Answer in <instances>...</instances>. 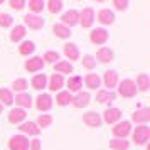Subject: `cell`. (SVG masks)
<instances>
[{"mask_svg": "<svg viewBox=\"0 0 150 150\" xmlns=\"http://www.w3.org/2000/svg\"><path fill=\"white\" fill-rule=\"evenodd\" d=\"M132 138H133L135 145H147V142H149V138H150V127H147V125L135 127L133 133H132Z\"/></svg>", "mask_w": 150, "mask_h": 150, "instance_id": "1", "label": "cell"}, {"mask_svg": "<svg viewBox=\"0 0 150 150\" xmlns=\"http://www.w3.org/2000/svg\"><path fill=\"white\" fill-rule=\"evenodd\" d=\"M118 95L123 98H133L137 95V86L133 79H123L118 83Z\"/></svg>", "mask_w": 150, "mask_h": 150, "instance_id": "2", "label": "cell"}, {"mask_svg": "<svg viewBox=\"0 0 150 150\" xmlns=\"http://www.w3.org/2000/svg\"><path fill=\"white\" fill-rule=\"evenodd\" d=\"M111 132H113V137L115 138H127V137L132 133V123L127 122V120H123V122H118L115 123V127L111 128Z\"/></svg>", "mask_w": 150, "mask_h": 150, "instance_id": "3", "label": "cell"}, {"mask_svg": "<svg viewBox=\"0 0 150 150\" xmlns=\"http://www.w3.org/2000/svg\"><path fill=\"white\" fill-rule=\"evenodd\" d=\"M108 30L103 27H98V29H93L91 32H89V41L93 42V44H96V46H103V44H106V41H108Z\"/></svg>", "mask_w": 150, "mask_h": 150, "instance_id": "4", "label": "cell"}, {"mask_svg": "<svg viewBox=\"0 0 150 150\" xmlns=\"http://www.w3.org/2000/svg\"><path fill=\"white\" fill-rule=\"evenodd\" d=\"M8 149L10 150H29V138L24 135H14L8 140Z\"/></svg>", "mask_w": 150, "mask_h": 150, "instance_id": "5", "label": "cell"}, {"mask_svg": "<svg viewBox=\"0 0 150 150\" xmlns=\"http://www.w3.org/2000/svg\"><path fill=\"white\" fill-rule=\"evenodd\" d=\"M93 22H95V10L91 7L83 8L81 12H79V24H81V27L89 29L93 25Z\"/></svg>", "mask_w": 150, "mask_h": 150, "instance_id": "6", "label": "cell"}, {"mask_svg": "<svg viewBox=\"0 0 150 150\" xmlns=\"http://www.w3.org/2000/svg\"><path fill=\"white\" fill-rule=\"evenodd\" d=\"M83 123L89 127V128H98V127H101V116L100 113H96V111H88V113H84L83 115Z\"/></svg>", "mask_w": 150, "mask_h": 150, "instance_id": "7", "label": "cell"}, {"mask_svg": "<svg viewBox=\"0 0 150 150\" xmlns=\"http://www.w3.org/2000/svg\"><path fill=\"white\" fill-rule=\"evenodd\" d=\"M24 27H29V29H34V30H39V29L44 27V19L39 17V15H34V14H27L24 17Z\"/></svg>", "mask_w": 150, "mask_h": 150, "instance_id": "8", "label": "cell"}, {"mask_svg": "<svg viewBox=\"0 0 150 150\" xmlns=\"http://www.w3.org/2000/svg\"><path fill=\"white\" fill-rule=\"evenodd\" d=\"M89 100H91L89 93L79 91V93H76V95L71 98V105H73L74 108H86V106L89 105Z\"/></svg>", "mask_w": 150, "mask_h": 150, "instance_id": "9", "label": "cell"}, {"mask_svg": "<svg viewBox=\"0 0 150 150\" xmlns=\"http://www.w3.org/2000/svg\"><path fill=\"white\" fill-rule=\"evenodd\" d=\"M61 24L69 29L73 27V25H78L79 24V12L78 10H68V12H64L61 17Z\"/></svg>", "mask_w": 150, "mask_h": 150, "instance_id": "10", "label": "cell"}, {"mask_svg": "<svg viewBox=\"0 0 150 150\" xmlns=\"http://www.w3.org/2000/svg\"><path fill=\"white\" fill-rule=\"evenodd\" d=\"M132 122L138 125H147L150 122V108H138L132 113Z\"/></svg>", "mask_w": 150, "mask_h": 150, "instance_id": "11", "label": "cell"}, {"mask_svg": "<svg viewBox=\"0 0 150 150\" xmlns=\"http://www.w3.org/2000/svg\"><path fill=\"white\" fill-rule=\"evenodd\" d=\"M35 108L39 110V111H49V110L52 108V98H51V95L41 93L35 98Z\"/></svg>", "mask_w": 150, "mask_h": 150, "instance_id": "12", "label": "cell"}, {"mask_svg": "<svg viewBox=\"0 0 150 150\" xmlns=\"http://www.w3.org/2000/svg\"><path fill=\"white\" fill-rule=\"evenodd\" d=\"M105 123L108 125H115L122 120V110L120 108H108L105 113H103V118H101Z\"/></svg>", "mask_w": 150, "mask_h": 150, "instance_id": "13", "label": "cell"}, {"mask_svg": "<svg viewBox=\"0 0 150 150\" xmlns=\"http://www.w3.org/2000/svg\"><path fill=\"white\" fill-rule=\"evenodd\" d=\"M44 64H46V62L42 61L41 56H32L30 59L25 61L24 68H25V71H29V73H37V71H41V69L44 68Z\"/></svg>", "mask_w": 150, "mask_h": 150, "instance_id": "14", "label": "cell"}, {"mask_svg": "<svg viewBox=\"0 0 150 150\" xmlns=\"http://www.w3.org/2000/svg\"><path fill=\"white\" fill-rule=\"evenodd\" d=\"M19 130H21V135L27 137V138L29 137L39 135V132H41V128L35 125V122H24V123H21Z\"/></svg>", "mask_w": 150, "mask_h": 150, "instance_id": "15", "label": "cell"}, {"mask_svg": "<svg viewBox=\"0 0 150 150\" xmlns=\"http://www.w3.org/2000/svg\"><path fill=\"white\" fill-rule=\"evenodd\" d=\"M25 118H27V113H25V110H22V108H14L8 111V122L12 123V125L24 123Z\"/></svg>", "mask_w": 150, "mask_h": 150, "instance_id": "16", "label": "cell"}, {"mask_svg": "<svg viewBox=\"0 0 150 150\" xmlns=\"http://www.w3.org/2000/svg\"><path fill=\"white\" fill-rule=\"evenodd\" d=\"M95 19H98V22L103 24V25H111V24L115 22V14H113L110 8H101Z\"/></svg>", "mask_w": 150, "mask_h": 150, "instance_id": "17", "label": "cell"}, {"mask_svg": "<svg viewBox=\"0 0 150 150\" xmlns=\"http://www.w3.org/2000/svg\"><path fill=\"white\" fill-rule=\"evenodd\" d=\"M103 83H105V86L108 91H113V88L118 86V74H116V71H106L105 76H103Z\"/></svg>", "mask_w": 150, "mask_h": 150, "instance_id": "18", "label": "cell"}, {"mask_svg": "<svg viewBox=\"0 0 150 150\" xmlns=\"http://www.w3.org/2000/svg\"><path fill=\"white\" fill-rule=\"evenodd\" d=\"M62 86H64V78L61 74L54 73L51 78H47V88L51 91H61Z\"/></svg>", "mask_w": 150, "mask_h": 150, "instance_id": "19", "label": "cell"}, {"mask_svg": "<svg viewBox=\"0 0 150 150\" xmlns=\"http://www.w3.org/2000/svg\"><path fill=\"white\" fill-rule=\"evenodd\" d=\"M62 51H64V56L68 57L69 61H78V59H79V49H78V46L73 44V42L64 44V49H62Z\"/></svg>", "mask_w": 150, "mask_h": 150, "instance_id": "20", "label": "cell"}, {"mask_svg": "<svg viewBox=\"0 0 150 150\" xmlns=\"http://www.w3.org/2000/svg\"><path fill=\"white\" fill-rule=\"evenodd\" d=\"M14 101L19 108L25 110V108H30V106H32V96L29 95V93H19V95L14 98Z\"/></svg>", "mask_w": 150, "mask_h": 150, "instance_id": "21", "label": "cell"}, {"mask_svg": "<svg viewBox=\"0 0 150 150\" xmlns=\"http://www.w3.org/2000/svg\"><path fill=\"white\" fill-rule=\"evenodd\" d=\"M113 57H115V54H113V51H111L110 47H100L98 52H96L95 59H98V61L103 62V64H106V62L113 61Z\"/></svg>", "mask_w": 150, "mask_h": 150, "instance_id": "22", "label": "cell"}, {"mask_svg": "<svg viewBox=\"0 0 150 150\" xmlns=\"http://www.w3.org/2000/svg\"><path fill=\"white\" fill-rule=\"evenodd\" d=\"M30 84H32V88H34V89L42 91L44 88H47V76L44 74V73H41V74H35L34 78H32Z\"/></svg>", "mask_w": 150, "mask_h": 150, "instance_id": "23", "label": "cell"}, {"mask_svg": "<svg viewBox=\"0 0 150 150\" xmlns=\"http://www.w3.org/2000/svg\"><path fill=\"white\" fill-rule=\"evenodd\" d=\"M135 86H137V91H149L150 88V78L149 74H145V73H142V74L137 76V81H135Z\"/></svg>", "mask_w": 150, "mask_h": 150, "instance_id": "24", "label": "cell"}, {"mask_svg": "<svg viewBox=\"0 0 150 150\" xmlns=\"http://www.w3.org/2000/svg\"><path fill=\"white\" fill-rule=\"evenodd\" d=\"M84 84H86L89 89H98L100 84H101V78L96 74V73H89V74L84 76Z\"/></svg>", "mask_w": 150, "mask_h": 150, "instance_id": "25", "label": "cell"}, {"mask_svg": "<svg viewBox=\"0 0 150 150\" xmlns=\"http://www.w3.org/2000/svg\"><path fill=\"white\" fill-rule=\"evenodd\" d=\"M52 32H54L56 37H59V39H69L71 37V29L66 27V25H62V24H54V27H52Z\"/></svg>", "mask_w": 150, "mask_h": 150, "instance_id": "26", "label": "cell"}, {"mask_svg": "<svg viewBox=\"0 0 150 150\" xmlns=\"http://www.w3.org/2000/svg\"><path fill=\"white\" fill-rule=\"evenodd\" d=\"M68 91H74V93H79L81 91V86H83V78L81 76H71L68 79Z\"/></svg>", "mask_w": 150, "mask_h": 150, "instance_id": "27", "label": "cell"}, {"mask_svg": "<svg viewBox=\"0 0 150 150\" xmlns=\"http://www.w3.org/2000/svg\"><path fill=\"white\" fill-rule=\"evenodd\" d=\"M54 73L57 74H69V73H73V64L68 61H57L54 64Z\"/></svg>", "mask_w": 150, "mask_h": 150, "instance_id": "28", "label": "cell"}, {"mask_svg": "<svg viewBox=\"0 0 150 150\" xmlns=\"http://www.w3.org/2000/svg\"><path fill=\"white\" fill-rule=\"evenodd\" d=\"M25 27L24 25H15L14 29H12V32H10V41L12 42H21L24 37H25Z\"/></svg>", "mask_w": 150, "mask_h": 150, "instance_id": "29", "label": "cell"}, {"mask_svg": "<svg viewBox=\"0 0 150 150\" xmlns=\"http://www.w3.org/2000/svg\"><path fill=\"white\" fill-rule=\"evenodd\" d=\"M116 98V95L113 91H108V89H100L98 93H96V100L100 103H108V101H113Z\"/></svg>", "mask_w": 150, "mask_h": 150, "instance_id": "30", "label": "cell"}, {"mask_svg": "<svg viewBox=\"0 0 150 150\" xmlns=\"http://www.w3.org/2000/svg\"><path fill=\"white\" fill-rule=\"evenodd\" d=\"M71 98H73V95L69 91H59L56 95V105L57 106H66V105L71 103Z\"/></svg>", "mask_w": 150, "mask_h": 150, "instance_id": "31", "label": "cell"}, {"mask_svg": "<svg viewBox=\"0 0 150 150\" xmlns=\"http://www.w3.org/2000/svg\"><path fill=\"white\" fill-rule=\"evenodd\" d=\"M25 5H29V8L32 10V14L37 15L39 12H42L46 8V2H42V0H29V2H25Z\"/></svg>", "mask_w": 150, "mask_h": 150, "instance_id": "32", "label": "cell"}, {"mask_svg": "<svg viewBox=\"0 0 150 150\" xmlns=\"http://www.w3.org/2000/svg\"><path fill=\"white\" fill-rule=\"evenodd\" d=\"M130 143L128 140H123V138H113L110 140V149L111 150H128Z\"/></svg>", "mask_w": 150, "mask_h": 150, "instance_id": "33", "label": "cell"}, {"mask_svg": "<svg viewBox=\"0 0 150 150\" xmlns=\"http://www.w3.org/2000/svg\"><path fill=\"white\" fill-rule=\"evenodd\" d=\"M0 103H2V105H12V103H14V95H12V89H8V88H0Z\"/></svg>", "mask_w": 150, "mask_h": 150, "instance_id": "34", "label": "cell"}, {"mask_svg": "<svg viewBox=\"0 0 150 150\" xmlns=\"http://www.w3.org/2000/svg\"><path fill=\"white\" fill-rule=\"evenodd\" d=\"M35 51V44L32 41H24L19 46V52H21L22 56H29V54H32Z\"/></svg>", "mask_w": 150, "mask_h": 150, "instance_id": "35", "label": "cell"}, {"mask_svg": "<svg viewBox=\"0 0 150 150\" xmlns=\"http://www.w3.org/2000/svg\"><path fill=\"white\" fill-rule=\"evenodd\" d=\"M51 123H52V116L46 115V113L39 115L37 116V120H35V125H37L39 128H47V127H51Z\"/></svg>", "mask_w": 150, "mask_h": 150, "instance_id": "36", "label": "cell"}, {"mask_svg": "<svg viewBox=\"0 0 150 150\" xmlns=\"http://www.w3.org/2000/svg\"><path fill=\"white\" fill-rule=\"evenodd\" d=\"M46 7L51 14H57V12H61L62 7H64V4H62L61 0H49L47 4H46Z\"/></svg>", "mask_w": 150, "mask_h": 150, "instance_id": "37", "label": "cell"}, {"mask_svg": "<svg viewBox=\"0 0 150 150\" xmlns=\"http://www.w3.org/2000/svg\"><path fill=\"white\" fill-rule=\"evenodd\" d=\"M27 86H29V83H27V79H24V78H19V79H15V81L12 83V89L17 91V93H25Z\"/></svg>", "mask_w": 150, "mask_h": 150, "instance_id": "38", "label": "cell"}, {"mask_svg": "<svg viewBox=\"0 0 150 150\" xmlns=\"http://www.w3.org/2000/svg\"><path fill=\"white\" fill-rule=\"evenodd\" d=\"M12 24H14L12 15H10V14H5V12H0V27L7 29V27H10Z\"/></svg>", "mask_w": 150, "mask_h": 150, "instance_id": "39", "label": "cell"}, {"mask_svg": "<svg viewBox=\"0 0 150 150\" xmlns=\"http://www.w3.org/2000/svg\"><path fill=\"white\" fill-rule=\"evenodd\" d=\"M59 59V52H56V51H47L46 54L42 56V61L44 62H51V64H56Z\"/></svg>", "mask_w": 150, "mask_h": 150, "instance_id": "40", "label": "cell"}, {"mask_svg": "<svg viewBox=\"0 0 150 150\" xmlns=\"http://www.w3.org/2000/svg\"><path fill=\"white\" fill-rule=\"evenodd\" d=\"M83 68L84 69H95L96 68V59L93 57V56H84L83 57Z\"/></svg>", "mask_w": 150, "mask_h": 150, "instance_id": "41", "label": "cell"}, {"mask_svg": "<svg viewBox=\"0 0 150 150\" xmlns=\"http://www.w3.org/2000/svg\"><path fill=\"white\" fill-rule=\"evenodd\" d=\"M113 5H115L116 10H120V12H123V10H127L128 8V0H113Z\"/></svg>", "mask_w": 150, "mask_h": 150, "instance_id": "42", "label": "cell"}, {"mask_svg": "<svg viewBox=\"0 0 150 150\" xmlns=\"http://www.w3.org/2000/svg\"><path fill=\"white\" fill-rule=\"evenodd\" d=\"M8 5L14 8V10H22V8L25 7V2H24V0H10Z\"/></svg>", "mask_w": 150, "mask_h": 150, "instance_id": "43", "label": "cell"}, {"mask_svg": "<svg viewBox=\"0 0 150 150\" xmlns=\"http://www.w3.org/2000/svg\"><path fill=\"white\" fill-rule=\"evenodd\" d=\"M41 140H39V138H34V140H30V142H29V149L30 150H41Z\"/></svg>", "mask_w": 150, "mask_h": 150, "instance_id": "44", "label": "cell"}, {"mask_svg": "<svg viewBox=\"0 0 150 150\" xmlns=\"http://www.w3.org/2000/svg\"><path fill=\"white\" fill-rule=\"evenodd\" d=\"M2 110H4V105H2V103H0V113H2Z\"/></svg>", "mask_w": 150, "mask_h": 150, "instance_id": "45", "label": "cell"}]
</instances>
